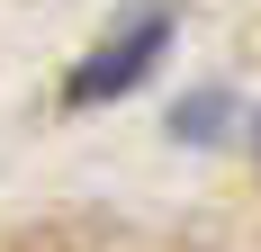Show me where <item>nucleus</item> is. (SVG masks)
Instances as JSON below:
<instances>
[{
    "label": "nucleus",
    "mask_w": 261,
    "mask_h": 252,
    "mask_svg": "<svg viewBox=\"0 0 261 252\" xmlns=\"http://www.w3.org/2000/svg\"><path fill=\"white\" fill-rule=\"evenodd\" d=\"M153 45H162V18H135L126 36H117V45H99V54H90V63L72 72V99L90 108L99 90H126V81L144 72V63H153Z\"/></svg>",
    "instance_id": "obj_1"
},
{
    "label": "nucleus",
    "mask_w": 261,
    "mask_h": 252,
    "mask_svg": "<svg viewBox=\"0 0 261 252\" xmlns=\"http://www.w3.org/2000/svg\"><path fill=\"white\" fill-rule=\"evenodd\" d=\"M252 162H261V117H252Z\"/></svg>",
    "instance_id": "obj_2"
}]
</instances>
